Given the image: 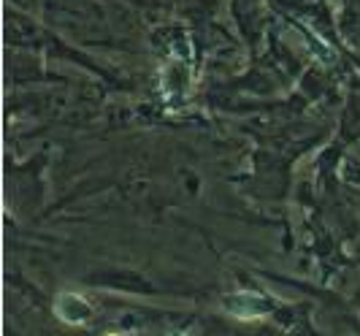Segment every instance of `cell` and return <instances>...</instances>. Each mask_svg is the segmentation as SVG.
I'll use <instances>...</instances> for the list:
<instances>
[{
    "label": "cell",
    "instance_id": "3957f363",
    "mask_svg": "<svg viewBox=\"0 0 360 336\" xmlns=\"http://www.w3.org/2000/svg\"><path fill=\"white\" fill-rule=\"evenodd\" d=\"M106 336H122V334H106Z\"/></svg>",
    "mask_w": 360,
    "mask_h": 336
},
{
    "label": "cell",
    "instance_id": "7a4b0ae2",
    "mask_svg": "<svg viewBox=\"0 0 360 336\" xmlns=\"http://www.w3.org/2000/svg\"><path fill=\"white\" fill-rule=\"evenodd\" d=\"M90 304L84 299H79V296H73V293H65V296H60L57 299V315L65 320V323H84V320L90 318Z\"/></svg>",
    "mask_w": 360,
    "mask_h": 336
},
{
    "label": "cell",
    "instance_id": "6da1fadb",
    "mask_svg": "<svg viewBox=\"0 0 360 336\" xmlns=\"http://www.w3.org/2000/svg\"><path fill=\"white\" fill-rule=\"evenodd\" d=\"M225 309L236 315V318L252 320V318H263L269 315V304L263 299H257L252 293H236V296H228L225 299Z\"/></svg>",
    "mask_w": 360,
    "mask_h": 336
}]
</instances>
